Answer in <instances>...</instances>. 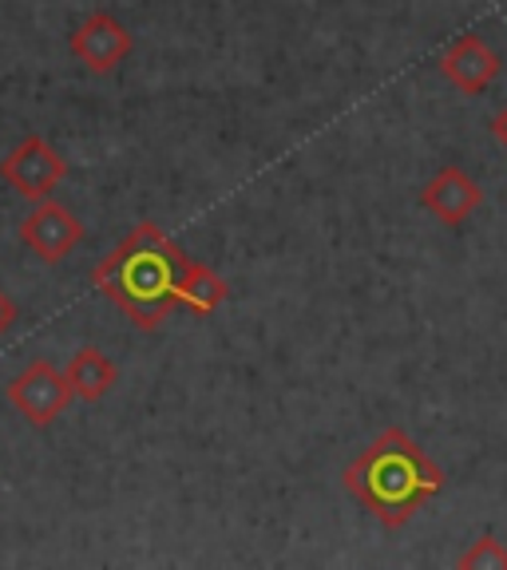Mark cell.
I'll return each mask as SVG.
<instances>
[{"instance_id": "obj_1", "label": "cell", "mask_w": 507, "mask_h": 570, "mask_svg": "<svg viewBox=\"0 0 507 570\" xmlns=\"http://www.w3.org/2000/svg\"><path fill=\"white\" fill-rule=\"evenodd\" d=\"M191 262L155 223H139L96 266L91 282L119 305L139 330H159L178 305V289Z\"/></svg>"}, {"instance_id": "obj_2", "label": "cell", "mask_w": 507, "mask_h": 570, "mask_svg": "<svg viewBox=\"0 0 507 570\" xmlns=\"http://www.w3.org/2000/svg\"><path fill=\"white\" fill-rule=\"evenodd\" d=\"M341 483L381 527H404L445 491V472L409 432L389 428L341 472Z\"/></svg>"}, {"instance_id": "obj_3", "label": "cell", "mask_w": 507, "mask_h": 570, "mask_svg": "<svg viewBox=\"0 0 507 570\" xmlns=\"http://www.w3.org/2000/svg\"><path fill=\"white\" fill-rule=\"evenodd\" d=\"M71 396H76V392H71V384H68V373H60V368L48 365V361H32V365L9 384L12 409L36 428H48L56 416H64Z\"/></svg>"}, {"instance_id": "obj_4", "label": "cell", "mask_w": 507, "mask_h": 570, "mask_svg": "<svg viewBox=\"0 0 507 570\" xmlns=\"http://www.w3.org/2000/svg\"><path fill=\"white\" fill-rule=\"evenodd\" d=\"M0 175H4V183H9L17 195L32 198V203H45V198L60 187V178L68 175V163L60 159V151H56L48 139L28 135L17 151L0 163Z\"/></svg>"}, {"instance_id": "obj_5", "label": "cell", "mask_w": 507, "mask_h": 570, "mask_svg": "<svg viewBox=\"0 0 507 570\" xmlns=\"http://www.w3.org/2000/svg\"><path fill=\"white\" fill-rule=\"evenodd\" d=\"M437 63H440V76H445L456 91H464V96L488 91L491 83H496L499 68H504L499 52L484 36H460L456 45H448L445 52H440Z\"/></svg>"}, {"instance_id": "obj_6", "label": "cell", "mask_w": 507, "mask_h": 570, "mask_svg": "<svg viewBox=\"0 0 507 570\" xmlns=\"http://www.w3.org/2000/svg\"><path fill=\"white\" fill-rule=\"evenodd\" d=\"M20 238L32 254H40L45 262H64L71 249L84 242V223L68 206L60 203H40L25 223H20Z\"/></svg>"}, {"instance_id": "obj_7", "label": "cell", "mask_w": 507, "mask_h": 570, "mask_svg": "<svg viewBox=\"0 0 507 570\" xmlns=\"http://www.w3.org/2000/svg\"><path fill=\"white\" fill-rule=\"evenodd\" d=\"M71 56L88 71H99V76H104V71H116L119 63L131 56V32H127L116 17L96 12V17H88L71 32Z\"/></svg>"}, {"instance_id": "obj_8", "label": "cell", "mask_w": 507, "mask_h": 570, "mask_svg": "<svg viewBox=\"0 0 507 570\" xmlns=\"http://www.w3.org/2000/svg\"><path fill=\"white\" fill-rule=\"evenodd\" d=\"M480 203H484L480 183L464 175L460 167H440L437 175L420 187V206H425V210L445 226L468 223V218L480 210Z\"/></svg>"}, {"instance_id": "obj_9", "label": "cell", "mask_w": 507, "mask_h": 570, "mask_svg": "<svg viewBox=\"0 0 507 570\" xmlns=\"http://www.w3.org/2000/svg\"><path fill=\"white\" fill-rule=\"evenodd\" d=\"M68 384H71V392L80 396V401H104L107 392L116 389V365L107 361L99 348H80V353H71V361H68Z\"/></svg>"}, {"instance_id": "obj_10", "label": "cell", "mask_w": 507, "mask_h": 570, "mask_svg": "<svg viewBox=\"0 0 507 570\" xmlns=\"http://www.w3.org/2000/svg\"><path fill=\"white\" fill-rule=\"evenodd\" d=\"M226 294H231L226 277H218L211 266H203V262H191L187 277H183V289H178V305L198 313V317H211V313L226 302Z\"/></svg>"}, {"instance_id": "obj_11", "label": "cell", "mask_w": 507, "mask_h": 570, "mask_svg": "<svg viewBox=\"0 0 507 570\" xmlns=\"http://www.w3.org/2000/svg\"><path fill=\"white\" fill-rule=\"evenodd\" d=\"M460 570H507V543H499L496 534H480L468 551L456 559Z\"/></svg>"}, {"instance_id": "obj_12", "label": "cell", "mask_w": 507, "mask_h": 570, "mask_svg": "<svg viewBox=\"0 0 507 570\" xmlns=\"http://www.w3.org/2000/svg\"><path fill=\"white\" fill-rule=\"evenodd\" d=\"M17 302H12L9 294H4V289H0V337H4V333L12 330V325H17Z\"/></svg>"}, {"instance_id": "obj_13", "label": "cell", "mask_w": 507, "mask_h": 570, "mask_svg": "<svg viewBox=\"0 0 507 570\" xmlns=\"http://www.w3.org/2000/svg\"><path fill=\"white\" fill-rule=\"evenodd\" d=\"M491 131H496L499 147H507V107H504V111H499L496 119H491Z\"/></svg>"}]
</instances>
